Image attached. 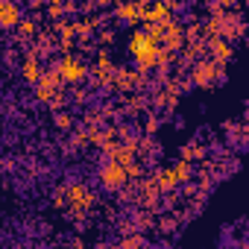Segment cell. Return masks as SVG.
I'll list each match as a JSON object with an SVG mask.
<instances>
[{"label":"cell","instance_id":"cell-3","mask_svg":"<svg viewBox=\"0 0 249 249\" xmlns=\"http://www.w3.org/2000/svg\"><path fill=\"white\" fill-rule=\"evenodd\" d=\"M65 196H68V208L65 211H71L73 220H85V214L97 205V194L85 182H68L65 185Z\"/></svg>","mask_w":249,"mask_h":249},{"label":"cell","instance_id":"cell-19","mask_svg":"<svg viewBox=\"0 0 249 249\" xmlns=\"http://www.w3.org/2000/svg\"><path fill=\"white\" fill-rule=\"evenodd\" d=\"M205 156H208V147L202 141H191L179 150V159H188V161H202Z\"/></svg>","mask_w":249,"mask_h":249},{"label":"cell","instance_id":"cell-10","mask_svg":"<svg viewBox=\"0 0 249 249\" xmlns=\"http://www.w3.org/2000/svg\"><path fill=\"white\" fill-rule=\"evenodd\" d=\"M185 44V33H182V21L173 15L164 21V30H161V47H170L179 53V47Z\"/></svg>","mask_w":249,"mask_h":249},{"label":"cell","instance_id":"cell-8","mask_svg":"<svg viewBox=\"0 0 249 249\" xmlns=\"http://www.w3.org/2000/svg\"><path fill=\"white\" fill-rule=\"evenodd\" d=\"M205 53H208L220 68H226V65L234 59V47H231V41H226V38H205Z\"/></svg>","mask_w":249,"mask_h":249},{"label":"cell","instance_id":"cell-37","mask_svg":"<svg viewBox=\"0 0 249 249\" xmlns=\"http://www.w3.org/2000/svg\"><path fill=\"white\" fill-rule=\"evenodd\" d=\"M111 3H120V0H111Z\"/></svg>","mask_w":249,"mask_h":249},{"label":"cell","instance_id":"cell-5","mask_svg":"<svg viewBox=\"0 0 249 249\" xmlns=\"http://www.w3.org/2000/svg\"><path fill=\"white\" fill-rule=\"evenodd\" d=\"M144 85H150L147 73L138 71V68H114V79H111V91H120V94H126V91H141Z\"/></svg>","mask_w":249,"mask_h":249},{"label":"cell","instance_id":"cell-12","mask_svg":"<svg viewBox=\"0 0 249 249\" xmlns=\"http://www.w3.org/2000/svg\"><path fill=\"white\" fill-rule=\"evenodd\" d=\"M24 18V3L18 0H0V30H15V24Z\"/></svg>","mask_w":249,"mask_h":249},{"label":"cell","instance_id":"cell-18","mask_svg":"<svg viewBox=\"0 0 249 249\" xmlns=\"http://www.w3.org/2000/svg\"><path fill=\"white\" fill-rule=\"evenodd\" d=\"M199 56H205V38L185 41V44L179 47V59H182V62H194V59H199Z\"/></svg>","mask_w":249,"mask_h":249},{"label":"cell","instance_id":"cell-29","mask_svg":"<svg viewBox=\"0 0 249 249\" xmlns=\"http://www.w3.org/2000/svg\"><path fill=\"white\" fill-rule=\"evenodd\" d=\"M94 38H97L100 47H111V44H114V33H111V30H103V27L94 33Z\"/></svg>","mask_w":249,"mask_h":249},{"label":"cell","instance_id":"cell-30","mask_svg":"<svg viewBox=\"0 0 249 249\" xmlns=\"http://www.w3.org/2000/svg\"><path fill=\"white\" fill-rule=\"evenodd\" d=\"M73 132V147H91L88 144V126H79V129H71Z\"/></svg>","mask_w":249,"mask_h":249},{"label":"cell","instance_id":"cell-35","mask_svg":"<svg viewBox=\"0 0 249 249\" xmlns=\"http://www.w3.org/2000/svg\"><path fill=\"white\" fill-rule=\"evenodd\" d=\"M44 3H47V0H30V3H27V6H30L33 12H41V9H44Z\"/></svg>","mask_w":249,"mask_h":249},{"label":"cell","instance_id":"cell-21","mask_svg":"<svg viewBox=\"0 0 249 249\" xmlns=\"http://www.w3.org/2000/svg\"><path fill=\"white\" fill-rule=\"evenodd\" d=\"M170 167H173V173H176L179 185L191 182V176H194V161H188V159H179V161H176V164H170Z\"/></svg>","mask_w":249,"mask_h":249},{"label":"cell","instance_id":"cell-36","mask_svg":"<svg viewBox=\"0 0 249 249\" xmlns=\"http://www.w3.org/2000/svg\"><path fill=\"white\" fill-rule=\"evenodd\" d=\"M18 3H30V0H18Z\"/></svg>","mask_w":249,"mask_h":249},{"label":"cell","instance_id":"cell-32","mask_svg":"<svg viewBox=\"0 0 249 249\" xmlns=\"http://www.w3.org/2000/svg\"><path fill=\"white\" fill-rule=\"evenodd\" d=\"M88 97H91V94H88L85 88H73V94H71V100H73V103H79V106H85V103H88Z\"/></svg>","mask_w":249,"mask_h":249},{"label":"cell","instance_id":"cell-6","mask_svg":"<svg viewBox=\"0 0 249 249\" xmlns=\"http://www.w3.org/2000/svg\"><path fill=\"white\" fill-rule=\"evenodd\" d=\"M97 179H100V188H103V191H111V194L120 191L123 185L129 182V179H126V167L117 164V161H111V159H106V161L100 164Z\"/></svg>","mask_w":249,"mask_h":249},{"label":"cell","instance_id":"cell-25","mask_svg":"<svg viewBox=\"0 0 249 249\" xmlns=\"http://www.w3.org/2000/svg\"><path fill=\"white\" fill-rule=\"evenodd\" d=\"M103 120H108V108H106V111L91 108V111H85V117H82V126H100Z\"/></svg>","mask_w":249,"mask_h":249},{"label":"cell","instance_id":"cell-16","mask_svg":"<svg viewBox=\"0 0 249 249\" xmlns=\"http://www.w3.org/2000/svg\"><path fill=\"white\" fill-rule=\"evenodd\" d=\"M106 159H111V161H117V164L126 167L132 159H138V153H135L132 147H126V144H111V147L106 150Z\"/></svg>","mask_w":249,"mask_h":249},{"label":"cell","instance_id":"cell-17","mask_svg":"<svg viewBox=\"0 0 249 249\" xmlns=\"http://www.w3.org/2000/svg\"><path fill=\"white\" fill-rule=\"evenodd\" d=\"M153 176H156V185H159L161 194H173V191L179 188V179H176L173 167H161V170H156Z\"/></svg>","mask_w":249,"mask_h":249},{"label":"cell","instance_id":"cell-4","mask_svg":"<svg viewBox=\"0 0 249 249\" xmlns=\"http://www.w3.org/2000/svg\"><path fill=\"white\" fill-rule=\"evenodd\" d=\"M53 65H56L59 79H62L65 85H79V82H85V79H88V62H85V59H79L76 53H62Z\"/></svg>","mask_w":249,"mask_h":249},{"label":"cell","instance_id":"cell-14","mask_svg":"<svg viewBox=\"0 0 249 249\" xmlns=\"http://www.w3.org/2000/svg\"><path fill=\"white\" fill-rule=\"evenodd\" d=\"M38 24H41V15H24V18L15 24V36H18V41H24V44H27V41H33V38H36V33L41 30Z\"/></svg>","mask_w":249,"mask_h":249},{"label":"cell","instance_id":"cell-22","mask_svg":"<svg viewBox=\"0 0 249 249\" xmlns=\"http://www.w3.org/2000/svg\"><path fill=\"white\" fill-rule=\"evenodd\" d=\"M117 246H123V249H135V246H147V237L138 231V229H129V234H123L120 240H117Z\"/></svg>","mask_w":249,"mask_h":249},{"label":"cell","instance_id":"cell-28","mask_svg":"<svg viewBox=\"0 0 249 249\" xmlns=\"http://www.w3.org/2000/svg\"><path fill=\"white\" fill-rule=\"evenodd\" d=\"M68 103H71V100H68V94H65V88H59V91L53 94V100H50L47 106H50V111H56V108H68Z\"/></svg>","mask_w":249,"mask_h":249},{"label":"cell","instance_id":"cell-7","mask_svg":"<svg viewBox=\"0 0 249 249\" xmlns=\"http://www.w3.org/2000/svg\"><path fill=\"white\" fill-rule=\"evenodd\" d=\"M246 33V24H243V15L240 9H226L220 15V38L226 41H240Z\"/></svg>","mask_w":249,"mask_h":249},{"label":"cell","instance_id":"cell-31","mask_svg":"<svg viewBox=\"0 0 249 249\" xmlns=\"http://www.w3.org/2000/svg\"><path fill=\"white\" fill-rule=\"evenodd\" d=\"M53 208H59V211H65V208H68V196H65V185H59V188L53 191Z\"/></svg>","mask_w":249,"mask_h":249},{"label":"cell","instance_id":"cell-15","mask_svg":"<svg viewBox=\"0 0 249 249\" xmlns=\"http://www.w3.org/2000/svg\"><path fill=\"white\" fill-rule=\"evenodd\" d=\"M150 108V97L141 94V91H126L123 97V114H141Z\"/></svg>","mask_w":249,"mask_h":249},{"label":"cell","instance_id":"cell-27","mask_svg":"<svg viewBox=\"0 0 249 249\" xmlns=\"http://www.w3.org/2000/svg\"><path fill=\"white\" fill-rule=\"evenodd\" d=\"M182 33H185V41H196V38H202V24L199 21L182 24Z\"/></svg>","mask_w":249,"mask_h":249},{"label":"cell","instance_id":"cell-33","mask_svg":"<svg viewBox=\"0 0 249 249\" xmlns=\"http://www.w3.org/2000/svg\"><path fill=\"white\" fill-rule=\"evenodd\" d=\"M161 3H164V6H167V9H170L173 15H176V12L182 9V0H161Z\"/></svg>","mask_w":249,"mask_h":249},{"label":"cell","instance_id":"cell-1","mask_svg":"<svg viewBox=\"0 0 249 249\" xmlns=\"http://www.w3.org/2000/svg\"><path fill=\"white\" fill-rule=\"evenodd\" d=\"M159 47H161V44H159L156 38H150L144 30L132 27V36H129V44H126V50H129V56H132V62H135V68H138V71L150 73V71L156 68Z\"/></svg>","mask_w":249,"mask_h":249},{"label":"cell","instance_id":"cell-11","mask_svg":"<svg viewBox=\"0 0 249 249\" xmlns=\"http://www.w3.org/2000/svg\"><path fill=\"white\" fill-rule=\"evenodd\" d=\"M114 21L117 24H126V27H138L141 24V12H138V0H120L114 3Z\"/></svg>","mask_w":249,"mask_h":249},{"label":"cell","instance_id":"cell-23","mask_svg":"<svg viewBox=\"0 0 249 249\" xmlns=\"http://www.w3.org/2000/svg\"><path fill=\"white\" fill-rule=\"evenodd\" d=\"M144 176H147V167H144V161H141V159H132V161L126 164V179H129V185L141 182Z\"/></svg>","mask_w":249,"mask_h":249},{"label":"cell","instance_id":"cell-20","mask_svg":"<svg viewBox=\"0 0 249 249\" xmlns=\"http://www.w3.org/2000/svg\"><path fill=\"white\" fill-rule=\"evenodd\" d=\"M53 126L59 129V132H71L76 123H73V114L68 111V108H56L53 111Z\"/></svg>","mask_w":249,"mask_h":249},{"label":"cell","instance_id":"cell-2","mask_svg":"<svg viewBox=\"0 0 249 249\" xmlns=\"http://www.w3.org/2000/svg\"><path fill=\"white\" fill-rule=\"evenodd\" d=\"M223 79H226V68H220V65H217V62H214L208 53L191 62L188 82H191L194 88H202V91H208V88H214V85H217V82H223Z\"/></svg>","mask_w":249,"mask_h":249},{"label":"cell","instance_id":"cell-13","mask_svg":"<svg viewBox=\"0 0 249 249\" xmlns=\"http://www.w3.org/2000/svg\"><path fill=\"white\" fill-rule=\"evenodd\" d=\"M41 73H44V65H41V59H38V56H33V53L27 50V56L21 59V79H24L27 85H36Z\"/></svg>","mask_w":249,"mask_h":249},{"label":"cell","instance_id":"cell-34","mask_svg":"<svg viewBox=\"0 0 249 249\" xmlns=\"http://www.w3.org/2000/svg\"><path fill=\"white\" fill-rule=\"evenodd\" d=\"M220 3H223V9H240L243 0H220Z\"/></svg>","mask_w":249,"mask_h":249},{"label":"cell","instance_id":"cell-24","mask_svg":"<svg viewBox=\"0 0 249 249\" xmlns=\"http://www.w3.org/2000/svg\"><path fill=\"white\" fill-rule=\"evenodd\" d=\"M179 226H182V223H179L176 214H164V217L156 220V229H159L161 234H173V231H179Z\"/></svg>","mask_w":249,"mask_h":249},{"label":"cell","instance_id":"cell-26","mask_svg":"<svg viewBox=\"0 0 249 249\" xmlns=\"http://www.w3.org/2000/svg\"><path fill=\"white\" fill-rule=\"evenodd\" d=\"M161 129V117L156 114V111H150L147 117H144V135H156Z\"/></svg>","mask_w":249,"mask_h":249},{"label":"cell","instance_id":"cell-9","mask_svg":"<svg viewBox=\"0 0 249 249\" xmlns=\"http://www.w3.org/2000/svg\"><path fill=\"white\" fill-rule=\"evenodd\" d=\"M71 27H73V36H76V41H91V38H94V33L103 27V18H100V15L71 18Z\"/></svg>","mask_w":249,"mask_h":249}]
</instances>
